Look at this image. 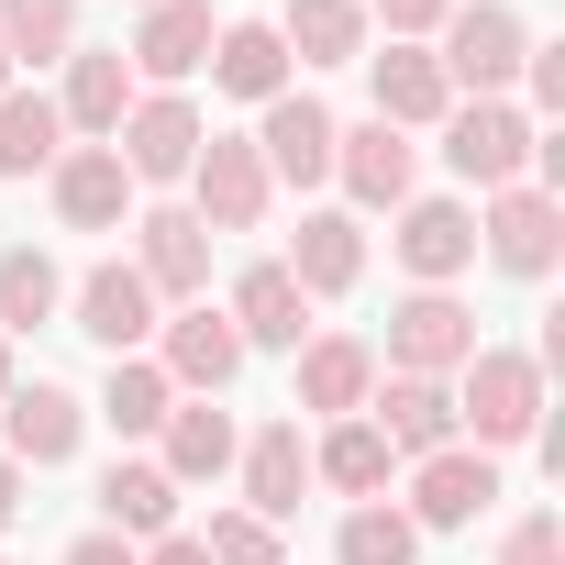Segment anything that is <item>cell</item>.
<instances>
[{
	"mask_svg": "<svg viewBox=\"0 0 565 565\" xmlns=\"http://www.w3.org/2000/svg\"><path fill=\"white\" fill-rule=\"evenodd\" d=\"M444 388H455V433H466L477 455L532 444V433H543V411H554V399H543V366H532L521 344H477Z\"/></svg>",
	"mask_w": 565,
	"mask_h": 565,
	"instance_id": "6da1fadb",
	"label": "cell"
},
{
	"mask_svg": "<svg viewBox=\"0 0 565 565\" xmlns=\"http://www.w3.org/2000/svg\"><path fill=\"white\" fill-rule=\"evenodd\" d=\"M521 56H532V23L510 12V0H455V12H444L433 67H444L455 100H510L521 89Z\"/></svg>",
	"mask_w": 565,
	"mask_h": 565,
	"instance_id": "7a4b0ae2",
	"label": "cell"
},
{
	"mask_svg": "<svg viewBox=\"0 0 565 565\" xmlns=\"http://www.w3.org/2000/svg\"><path fill=\"white\" fill-rule=\"evenodd\" d=\"M532 134H543V122H532L521 100H455V111H444V167H455L477 200H488V189H521V178H532Z\"/></svg>",
	"mask_w": 565,
	"mask_h": 565,
	"instance_id": "3957f363",
	"label": "cell"
},
{
	"mask_svg": "<svg viewBox=\"0 0 565 565\" xmlns=\"http://www.w3.org/2000/svg\"><path fill=\"white\" fill-rule=\"evenodd\" d=\"M200 145H211V122H200L189 89H145V100L122 111V134H111V156H122L134 189H178V178L200 167Z\"/></svg>",
	"mask_w": 565,
	"mask_h": 565,
	"instance_id": "277c9868",
	"label": "cell"
},
{
	"mask_svg": "<svg viewBox=\"0 0 565 565\" xmlns=\"http://www.w3.org/2000/svg\"><path fill=\"white\" fill-rule=\"evenodd\" d=\"M477 344H488V333H477V311H466L455 289H411V300L388 311L377 377H455V366H466Z\"/></svg>",
	"mask_w": 565,
	"mask_h": 565,
	"instance_id": "5b68a950",
	"label": "cell"
},
{
	"mask_svg": "<svg viewBox=\"0 0 565 565\" xmlns=\"http://www.w3.org/2000/svg\"><path fill=\"white\" fill-rule=\"evenodd\" d=\"M122 233H134V277L156 289V311H167V300H178V311L211 300V233H200L189 200H156V211H134Z\"/></svg>",
	"mask_w": 565,
	"mask_h": 565,
	"instance_id": "8992f818",
	"label": "cell"
},
{
	"mask_svg": "<svg viewBox=\"0 0 565 565\" xmlns=\"http://www.w3.org/2000/svg\"><path fill=\"white\" fill-rule=\"evenodd\" d=\"M477 244H488L499 277H532V289H543L554 255H565V200H543L532 178H521V189H488V200H477Z\"/></svg>",
	"mask_w": 565,
	"mask_h": 565,
	"instance_id": "52a82bcc",
	"label": "cell"
},
{
	"mask_svg": "<svg viewBox=\"0 0 565 565\" xmlns=\"http://www.w3.org/2000/svg\"><path fill=\"white\" fill-rule=\"evenodd\" d=\"M255 167H266V189H322L333 178V111L311 100V89H277L266 111H255Z\"/></svg>",
	"mask_w": 565,
	"mask_h": 565,
	"instance_id": "ba28073f",
	"label": "cell"
},
{
	"mask_svg": "<svg viewBox=\"0 0 565 565\" xmlns=\"http://www.w3.org/2000/svg\"><path fill=\"white\" fill-rule=\"evenodd\" d=\"M333 178H344L355 211H399V200H422V145L388 134L377 111L366 122H333Z\"/></svg>",
	"mask_w": 565,
	"mask_h": 565,
	"instance_id": "9c48e42d",
	"label": "cell"
},
{
	"mask_svg": "<svg viewBox=\"0 0 565 565\" xmlns=\"http://www.w3.org/2000/svg\"><path fill=\"white\" fill-rule=\"evenodd\" d=\"M156 366H167L178 399H222L244 377V333L222 322V300H189L178 322H156Z\"/></svg>",
	"mask_w": 565,
	"mask_h": 565,
	"instance_id": "30bf717a",
	"label": "cell"
},
{
	"mask_svg": "<svg viewBox=\"0 0 565 565\" xmlns=\"http://www.w3.org/2000/svg\"><path fill=\"white\" fill-rule=\"evenodd\" d=\"M78 444H89V399L56 388V377H34V388L12 377V399H0V455L34 477V466H67Z\"/></svg>",
	"mask_w": 565,
	"mask_h": 565,
	"instance_id": "8fae6325",
	"label": "cell"
},
{
	"mask_svg": "<svg viewBox=\"0 0 565 565\" xmlns=\"http://www.w3.org/2000/svg\"><path fill=\"white\" fill-rule=\"evenodd\" d=\"M189 211H200V233H255V222L277 211V189H266V167H255L244 134H211V145H200V167H189Z\"/></svg>",
	"mask_w": 565,
	"mask_h": 565,
	"instance_id": "7c38bea8",
	"label": "cell"
},
{
	"mask_svg": "<svg viewBox=\"0 0 565 565\" xmlns=\"http://www.w3.org/2000/svg\"><path fill=\"white\" fill-rule=\"evenodd\" d=\"M67 311H78V333H89L100 355H145V344H156V289L134 277V255H100L78 289H67Z\"/></svg>",
	"mask_w": 565,
	"mask_h": 565,
	"instance_id": "4fadbf2b",
	"label": "cell"
},
{
	"mask_svg": "<svg viewBox=\"0 0 565 565\" xmlns=\"http://www.w3.org/2000/svg\"><path fill=\"white\" fill-rule=\"evenodd\" d=\"M222 322L244 333V355H300V344H311V300H300V277L277 266V255H255V266L233 277Z\"/></svg>",
	"mask_w": 565,
	"mask_h": 565,
	"instance_id": "5bb4252c",
	"label": "cell"
},
{
	"mask_svg": "<svg viewBox=\"0 0 565 565\" xmlns=\"http://www.w3.org/2000/svg\"><path fill=\"white\" fill-rule=\"evenodd\" d=\"M477 510H499V455L444 444V455L411 466V532H466Z\"/></svg>",
	"mask_w": 565,
	"mask_h": 565,
	"instance_id": "9a60e30c",
	"label": "cell"
},
{
	"mask_svg": "<svg viewBox=\"0 0 565 565\" xmlns=\"http://www.w3.org/2000/svg\"><path fill=\"white\" fill-rule=\"evenodd\" d=\"M211 34H222L211 0H156V12L134 23V56H122L134 89H189V78L211 67Z\"/></svg>",
	"mask_w": 565,
	"mask_h": 565,
	"instance_id": "2e32d148",
	"label": "cell"
},
{
	"mask_svg": "<svg viewBox=\"0 0 565 565\" xmlns=\"http://www.w3.org/2000/svg\"><path fill=\"white\" fill-rule=\"evenodd\" d=\"M388 255L411 266V289H455V277L477 266V211H466V200H399Z\"/></svg>",
	"mask_w": 565,
	"mask_h": 565,
	"instance_id": "e0dca14e",
	"label": "cell"
},
{
	"mask_svg": "<svg viewBox=\"0 0 565 565\" xmlns=\"http://www.w3.org/2000/svg\"><path fill=\"white\" fill-rule=\"evenodd\" d=\"M45 200H56L67 233H122V222H134V178H122L111 145H67V156L45 167Z\"/></svg>",
	"mask_w": 565,
	"mask_h": 565,
	"instance_id": "ac0fdd59",
	"label": "cell"
},
{
	"mask_svg": "<svg viewBox=\"0 0 565 565\" xmlns=\"http://www.w3.org/2000/svg\"><path fill=\"white\" fill-rule=\"evenodd\" d=\"M233 477H244V510H255V521H277V532H289V521H300V499H311V444H300V422L244 433Z\"/></svg>",
	"mask_w": 565,
	"mask_h": 565,
	"instance_id": "d6986e66",
	"label": "cell"
},
{
	"mask_svg": "<svg viewBox=\"0 0 565 565\" xmlns=\"http://www.w3.org/2000/svg\"><path fill=\"white\" fill-rule=\"evenodd\" d=\"M366 422H377V444H388V455H411V466H422V455H444V444H466V433H455V388H444V377H377V388H366Z\"/></svg>",
	"mask_w": 565,
	"mask_h": 565,
	"instance_id": "ffe728a7",
	"label": "cell"
},
{
	"mask_svg": "<svg viewBox=\"0 0 565 565\" xmlns=\"http://www.w3.org/2000/svg\"><path fill=\"white\" fill-rule=\"evenodd\" d=\"M277 266L300 277V300H344L355 277H366V222L355 211H300V233H289Z\"/></svg>",
	"mask_w": 565,
	"mask_h": 565,
	"instance_id": "44dd1931",
	"label": "cell"
},
{
	"mask_svg": "<svg viewBox=\"0 0 565 565\" xmlns=\"http://www.w3.org/2000/svg\"><path fill=\"white\" fill-rule=\"evenodd\" d=\"M366 100H377V122H388V134H433V122L455 111V89H444L433 45H388V56H366Z\"/></svg>",
	"mask_w": 565,
	"mask_h": 565,
	"instance_id": "7402d4cb",
	"label": "cell"
},
{
	"mask_svg": "<svg viewBox=\"0 0 565 565\" xmlns=\"http://www.w3.org/2000/svg\"><path fill=\"white\" fill-rule=\"evenodd\" d=\"M233 455H244V433H233V411H222V399H178V411L156 422V466H167L178 488L233 477Z\"/></svg>",
	"mask_w": 565,
	"mask_h": 565,
	"instance_id": "603a6c76",
	"label": "cell"
},
{
	"mask_svg": "<svg viewBox=\"0 0 565 565\" xmlns=\"http://www.w3.org/2000/svg\"><path fill=\"white\" fill-rule=\"evenodd\" d=\"M366 388H377V344H355V333H311L300 344V411L311 422H355Z\"/></svg>",
	"mask_w": 565,
	"mask_h": 565,
	"instance_id": "cb8c5ba5",
	"label": "cell"
},
{
	"mask_svg": "<svg viewBox=\"0 0 565 565\" xmlns=\"http://www.w3.org/2000/svg\"><path fill=\"white\" fill-rule=\"evenodd\" d=\"M134 100H145V89H134V67H122V56H89V45H78V56H67V89H56V122H67L78 145H111Z\"/></svg>",
	"mask_w": 565,
	"mask_h": 565,
	"instance_id": "d4e9b609",
	"label": "cell"
},
{
	"mask_svg": "<svg viewBox=\"0 0 565 565\" xmlns=\"http://www.w3.org/2000/svg\"><path fill=\"white\" fill-rule=\"evenodd\" d=\"M100 532H122V543H156V532H178V477H167L156 455H122V466H100Z\"/></svg>",
	"mask_w": 565,
	"mask_h": 565,
	"instance_id": "484cf974",
	"label": "cell"
},
{
	"mask_svg": "<svg viewBox=\"0 0 565 565\" xmlns=\"http://www.w3.org/2000/svg\"><path fill=\"white\" fill-rule=\"evenodd\" d=\"M277 45H289V67H366V0H289L277 12Z\"/></svg>",
	"mask_w": 565,
	"mask_h": 565,
	"instance_id": "4316f807",
	"label": "cell"
},
{
	"mask_svg": "<svg viewBox=\"0 0 565 565\" xmlns=\"http://www.w3.org/2000/svg\"><path fill=\"white\" fill-rule=\"evenodd\" d=\"M211 89L222 100H277V89H289V45H277V23H222L211 34Z\"/></svg>",
	"mask_w": 565,
	"mask_h": 565,
	"instance_id": "83f0119b",
	"label": "cell"
},
{
	"mask_svg": "<svg viewBox=\"0 0 565 565\" xmlns=\"http://www.w3.org/2000/svg\"><path fill=\"white\" fill-rule=\"evenodd\" d=\"M67 156V122H56V89H0V178H45Z\"/></svg>",
	"mask_w": 565,
	"mask_h": 565,
	"instance_id": "f1b7e54d",
	"label": "cell"
},
{
	"mask_svg": "<svg viewBox=\"0 0 565 565\" xmlns=\"http://www.w3.org/2000/svg\"><path fill=\"white\" fill-rule=\"evenodd\" d=\"M122 444H156V422L178 411V388H167V366L156 355H111V377H100V399H89Z\"/></svg>",
	"mask_w": 565,
	"mask_h": 565,
	"instance_id": "f546056e",
	"label": "cell"
},
{
	"mask_svg": "<svg viewBox=\"0 0 565 565\" xmlns=\"http://www.w3.org/2000/svg\"><path fill=\"white\" fill-rule=\"evenodd\" d=\"M388 466H399V455L377 444V422H366V411H355V422H333V433L311 444V488H344V499H377V488H388Z\"/></svg>",
	"mask_w": 565,
	"mask_h": 565,
	"instance_id": "4dcf8cb0",
	"label": "cell"
},
{
	"mask_svg": "<svg viewBox=\"0 0 565 565\" xmlns=\"http://www.w3.org/2000/svg\"><path fill=\"white\" fill-rule=\"evenodd\" d=\"M56 311H67V266L45 244H12V255H0V333H34Z\"/></svg>",
	"mask_w": 565,
	"mask_h": 565,
	"instance_id": "1f68e13d",
	"label": "cell"
},
{
	"mask_svg": "<svg viewBox=\"0 0 565 565\" xmlns=\"http://www.w3.org/2000/svg\"><path fill=\"white\" fill-rule=\"evenodd\" d=\"M0 45H12V67H56L78 56V0H0Z\"/></svg>",
	"mask_w": 565,
	"mask_h": 565,
	"instance_id": "d6a6232c",
	"label": "cell"
},
{
	"mask_svg": "<svg viewBox=\"0 0 565 565\" xmlns=\"http://www.w3.org/2000/svg\"><path fill=\"white\" fill-rule=\"evenodd\" d=\"M411 554H422V532H411V510H388V499H355L344 532H333V565H411Z\"/></svg>",
	"mask_w": 565,
	"mask_h": 565,
	"instance_id": "836d02e7",
	"label": "cell"
},
{
	"mask_svg": "<svg viewBox=\"0 0 565 565\" xmlns=\"http://www.w3.org/2000/svg\"><path fill=\"white\" fill-rule=\"evenodd\" d=\"M200 554H211V565H289V543H277V521H255V510H211Z\"/></svg>",
	"mask_w": 565,
	"mask_h": 565,
	"instance_id": "e575fe53",
	"label": "cell"
},
{
	"mask_svg": "<svg viewBox=\"0 0 565 565\" xmlns=\"http://www.w3.org/2000/svg\"><path fill=\"white\" fill-rule=\"evenodd\" d=\"M444 12H455V0H366V34H388V45H433Z\"/></svg>",
	"mask_w": 565,
	"mask_h": 565,
	"instance_id": "d590c367",
	"label": "cell"
},
{
	"mask_svg": "<svg viewBox=\"0 0 565 565\" xmlns=\"http://www.w3.org/2000/svg\"><path fill=\"white\" fill-rule=\"evenodd\" d=\"M499 565H565V521L554 510H521L510 543H499Z\"/></svg>",
	"mask_w": 565,
	"mask_h": 565,
	"instance_id": "8d00e7d4",
	"label": "cell"
},
{
	"mask_svg": "<svg viewBox=\"0 0 565 565\" xmlns=\"http://www.w3.org/2000/svg\"><path fill=\"white\" fill-rule=\"evenodd\" d=\"M521 111H565V45H532L521 56Z\"/></svg>",
	"mask_w": 565,
	"mask_h": 565,
	"instance_id": "74e56055",
	"label": "cell"
},
{
	"mask_svg": "<svg viewBox=\"0 0 565 565\" xmlns=\"http://www.w3.org/2000/svg\"><path fill=\"white\" fill-rule=\"evenodd\" d=\"M134 554H145V543H122V532H78L56 565H134Z\"/></svg>",
	"mask_w": 565,
	"mask_h": 565,
	"instance_id": "f35d334b",
	"label": "cell"
},
{
	"mask_svg": "<svg viewBox=\"0 0 565 565\" xmlns=\"http://www.w3.org/2000/svg\"><path fill=\"white\" fill-rule=\"evenodd\" d=\"M134 565H211V554H200V532H156Z\"/></svg>",
	"mask_w": 565,
	"mask_h": 565,
	"instance_id": "ab89813d",
	"label": "cell"
},
{
	"mask_svg": "<svg viewBox=\"0 0 565 565\" xmlns=\"http://www.w3.org/2000/svg\"><path fill=\"white\" fill-rule=\"evenodd\" d=\"M12 521H23V466L0 455V532H12Z\"/></svg>",
	"mask_w": 565,
	"mask_h": 565,
	"instance_id": "60d3db41",
	"label": "cell"
},
{
	"mask_svg": "<svg viewBox=\"0 0 565 565\" xmlns=\"http://www.w3.org/2000/svg\"><path fill=\"white\" fill-rule=\"evenodd\" d=\"M0 399H12V333H0Z\"/></svg>",
	"mask_w": 565,
	"mask_h": 565,
	"instance_id": "b9f144b4",
	"label": "cell"
},
{
	"mask_svg": "<svg viewBox=\"0 0 565 565\" xmlns=\"http://www.w3.org/2000/svg\"><path fill=\"white\" fill-rule=\"evenodd\" d=\"M0 89H12V45H0Z\"/></svg>",
	"mask_w": 565,
	"mask_h": 565,
	"instance_id": "7bdbcfd3",
	"label": "cell"
},
{
	"mask_svg": "<svg viewBox=\"0 0 565 565\" xmlns=\"http://www.w3.org/2000/svg\"><path fill=\"white\" fill-rule=\"evenodd\" d=\"M134 12H156V0H134Z\"/></svg>",
	"mask_w": 565,
	"mask_h": 565,
	"instance_id": "ee69618b",
	"label": "cell"
}]
</instances>
